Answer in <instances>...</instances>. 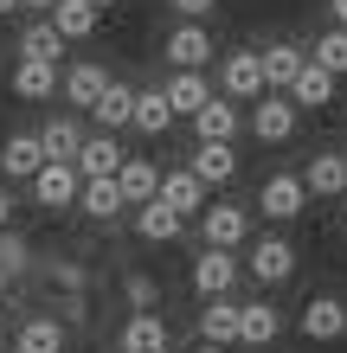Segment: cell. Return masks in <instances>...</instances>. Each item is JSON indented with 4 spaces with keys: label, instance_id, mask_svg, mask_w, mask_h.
Masks as SVG:
<instances>
[{
    "label": "cell",
    "instance_id": "33",
    "mask_svg": "<svg viewBox=\"0 0 347 353\" xmlns=\"http://www.w3.org/2000/svg\"><path fill=\"white\" fill-rule=\"evenodd\" d=\"M309 58H315V65H328L335 77H347V26H328V32L309 46Z\"/></svg>",
    "mask_w": 347,
    "mask_h": 353
},
{
    "label": "cell",
    "instance_id": "19",
    "mask_svg": "<svg viewBox=\"0 0 347 353\" xmlns=\"http://www.w3.org/2000/svg\"><path fill=\"white\" fill-rule=\"evenodd\" d=\"M193 129H199V141H232V135L244 129V116H238V103H232L226 90H219V97L206 103V110L193 116Z\"/></svg>",
    "mask_w": 347,
    "mask_h": 353
},
{
    "label": "cell",
    "instance_id": "25",
    "mask_svg": "<svg viewBox=\"0 0 347 353\" xmlns=\"http://www.w3.org/2000/svg\"><path fill=\"white\" fill-rule=\"evenodd\" d=\"M193 174L206 180V186H226L238 174V154H232V141H199L193 148Z\"/></svg>",
    "mask_w": 347,
    "mask_h": 353
},
{
    "label": "cell",
    "instance_id": "1",
    "mask_svg": "<svg viewBox=\"0 0 347 353\" xmlns=\"http://www.w3.org/2000/svg\"><path fill=\"white\" fill-rule=\"evenodd\" d=\"M84 199V174H77V161H46V168L32 174V205L39 212H65V205Z\"/></svg>",
    "mask_w": 347,
    "mask_h": 353
},
{
    "label": "cell",
    "instance_id": "38",
    "mask_svg": "<svg viewBox=\"0 0 347 353\" xmlns=\"http://www.w3.org/2000/svg\"><path fill=\"white\" fill-rule=\"evenodd\" d=\"M7 225H13V193L0 186V232H7Z\"/></svg>",
    "mask_w": 347,
    "mask_h": 353
},
{
    "label": "cell",
    "instance_id": "8",
    "mask_svg": "<svg viewBox=\"0 0 347 353\" xmlns=\"http://www.w3.org/2000/svg\"><path fill=\"white\" fill-rule=\"evenodd\" d=\"M199 232H206V244H219V251H238L244 238H251V219H244V205H206L199 212Z\"/></svg>",
    "mask_w": 347,
    "mask_h": 353
},
{
    "label": "cell",
    "instance_id": "46",
    "mask_svg": "<svg viewBox=\"0 0 347 353\" xmlns=\"http://www.w3.org/2000/svg\"><path fill=\"white\" fill-rule=\"evenodd\" d=\"M0 353H13V347H0Z\"/></svg>",
    "mask_w": 347,
    "mask_h": 353
},
{
    "label": "cell",
    "instance_id": "44",
    "mask_svg": "<svg viewBox=\"0 0 347 353\" xmlns=\"http://www.w3.org/2000/svg\"><path fill=\"white\" fill-rule=\"evenodd\" d=\"M341 238H347V205H341Z\"/></svg>",
    "mask_w": 347,
    "mask_h": 353
},
{
    "label": "cell",
    "instance_id": "45",
    "mask_svg": "<svg viewBox=\"0 0 347 353\" xmlns=\"http://www.w3.org/2000/svg\"><path fill=\"white\" fill-rule=\"evenodd\" d=\"M90 7H116V0H90Z\"/></svg>",
    "mask_w": 347,
    "mask_h": 353
},
{
    "label": "cell",
    "instance_id": "42",
    "mask_svg": "<svg viewBox=\"0 0 347 353\" xmlns=\"http://www.w3.org/2000/svg\"><path fill=\"white\" fill-rule=\"evenodd\" d=\"M7 13H19V0H0V19H7Z\"/></svg>",
    "mask_w": 347,
    "mask_h": 353
},
{
    "label": "cell",
    "instance_id": "40",
    "mask_svg": "<svg viewBox=\"0 0 347 353\" xmlns=\"http://www.w3.org/2000/svg\"><path fill=\"white\" fill-rule=\"evenodd\" d=\"M19 7H26V13H52L58 0H19Z\"/></svg>",
    "mask_w": 347,
    "mask_h": 353
},
{
    "label": "cell",
    "instance_id": "32",
    "mask_svg": "<svg viewBox=\"0 0 347 353\" xmlns=\"http://www.w3.org/2000/svg\"><path fill=\"white\" fill-rule=\"evenodd\" d=\"M168 122H174L168 90H135V129L141 135H168Z\"/></svg>",
    "mask_w": 347,
    "mask_h": 353
},
{
    "label": "cell",
    "instance_id": "17",
    "mask_svg": "<svg viewBox=\"0 0 347 353\" xmlns=\"http://www.w3.org/2000/svg\"><path fill=\"white\" fill-rule=\"evenodd\" d=\"M122 161H129V154H122V148H116V135L103 129V135H90V141H84V154H77V174H84V180H116V174H122Z\"/></svg>",
    "mask_w": 347,
    "mask_h": 353
},
{
    "label": "cell",
    "instance_id": "23",
    "mask_svg": "<svg viewBox=\"0 0 347 353\" xmlns=\"http://www.w3.org/2000/svg\"><path fill=\"white\" fill-rule=\"evenodd\" d=\"M290 97H296V110H328V103H335V71L309 58V65H302V77L290 84Z\"/></svg>",
    "mask_w": 347,
    "mask_h": 353
},
{
    "label": "cell",
    "instance_id": "30",
    "mask_svg": "<svg viewBox=\"0 0 347 353\" xmlns=\"http://www.w3.org/2000/svg\"><path fill=\"white\" fill-rule=\"evenodd\" d=\"M122 205H129V199H122V186H116V180H84V199H77V212H84V219L103 225V219L122 212Z\"/></svg>",
    "mask_w": 347,
    "mask_h": 353
},
{
    "label": "cell",
    "instance_id": "37",
    "mask_svg": "<svg viewBox=\"0 0 347 353\" xmlns=\"http://www.w3.org/2000/svg\"><path fill=\"white\" fill-rule=\"evenodd\" d=\"M168 7H174L180 19H206V13L219 7V0H168Z\"/></svg>",
    "mask_w": 347,
    "mask_h": 353
},
{
    "label": "cell",
    "instance_id": "5",
    "mask_svg": "<svg viewBox=\"0 0 347 353\" xmlns=\"http://www.w3.org/2000/svg\"><path fill=\"white\" fill-rule=\"evenodd\" d=\"M232 283H238V257H232V251H219V244H206V251L193 257V289H199V302L232 296Z\"/></svg>",
    "mask_w": 347,
    "mask_h": 353
},
{
    "label": "cell",
    "instance_id": "22",
    "mask_svg": "<svg viewBox=\"0 0 347 353\" xmlns=\"http://www.w3.org/2000/svg\"><path fill=\"white\" fill-rule=\"evenodd\" d=\"M46 141H39V135H7V148H0V168H7L13 180H32L39 168H46Z\"/></svg>",
    "mask_w": 347,
    "mask_h": 353
},
{
    "label": "cell",
    "instance_id": "28",
    "mask_svg": "<svg viewBox=\"0 0 347 353\" xmlns=\"http://www.w3.org/2000/svg\"><path fill=\"white\" fill-rule=\"evenodd\" d=\"M65 46H71V39L58 32L52 19H32V26L19 32V58H52V65H58V58H65Z\"/></svg>",
    "mask_w": 347,
    "mask_h": 353
},
{
    "label": "cell",
    "instance_id": "39",
    "mask_svg": "<svg viewBox=\"0 0 347 353\" xmlns=\"http://www.w3.org/2000/svg\"><path fill=\"white\" fill-rule=\"evenodd\" d=\"M328 19H335V26H347V0H328Z\"/></svg>",
    "mask_w": 347,
    "mask_h": 353
},
{
    "label": "cell",
    "instance_id": "34",
    "mask_svg": "<svg viewBox=\"0 0 347 353\" xmlns=\"http://www.w3.org/2000/svg\"><path fill=\"white\" fill-rule=\"evenodd\" d=\"M26 263H32V244L7 225V232H0V270H7V276H26Z\"/></svg>",
    "mask_w": 347,
    "mask_h": 353
},
{
    "label": "cell",
    "instance_id": "9",
    "mask_svg": "<svg viewBox=\"0 0 347 353\" xmlns=\"http://www.w3.org/2000/svg\"><path fill=\"white\" fill-rule=\"evenodd\" d=\"M13 97H26V103L65 97V77H58L52 58H19V65H13Z\"/></svg>",
    "mask_w": 347,
    "mask_h": 353
},
{
    "label": "cell",
    "instance_id": "7",
    "mask_svg": "<svg viewBox=\"0 0 347 353\" xmlns=\"http://www.w3.org/2000/svg\"><path fill=\"white\" fill-rule=\"evenodd\" d=\"M251 276H257L264 289L290 283V276H296V244H290V238H257V244H251Z\"/></svg>",
    "mask_w": 347,
    "mask_h": 353
},
{
    "label": "cell",
    "instance_id": "4",
    "mask_svg": "<svg viewBox=\"0 0 347 353\" xmlns=\"http://www.w3.org/2000/svg\"><path fill=\"white\" fill-rule=\"evenodd\" d=\"M296 116H302L296 97H290V90H270V97L251 103V135L264 141V148H283V141L296 135Z\"/></svg>",
    "mask_w": 347,
    "mask_h": 353
},
{
    "label": "cell",
    "instance_id": "13",
    "mask_svg": "<svg viewBox=\"0 0 347 353\" xmlns=\"http://www.w3.org/2000/svg\"><path fill=\"white\" fill-rule=\"evenodd\" d=\"M238 327H244V302L219 296V302H206V308H199V341L232 347V341H238Z\"/></svg>",
    "mask_w": 347,
    "mask_h": 353
},
{
    "label": "cell",
    "instance_id": "10",
    "mask_svg": "<svg viewBox=\"0 0 347 353\" xmlns=\"http://www.w3.org/2000/svg\"><path fill=\"white\" fill-rule=\"evenodd\" d=\"M302 334L309 341H347V302L341 296H315V302H302Z\"/></svg>",
    "mask_w": 347,
    "mask_h": 353
},
{
    "label": "cell",
    "instance_id": "14",
    "mask_svg": "<svg viewBox=\"0 0 347 353\" xmlns=\"http://www.w3.org/2000/svg\"><path fill=\"white\" fill-rule=\"evenodd\" d=\"M110 84H116V77H110L103 65H90V58H84V65H71V71H65V103H71V110H97Z\"/></svg>",
    "mask_w": 347,
    "mask_h": 353
},
{
    "label": "cell",
    "instance_id": "43",
    "mask_svg": "<svg viewBox=\"0 0 347 353\" xmlns=\"http://www.w3.org/2000/svg\"><path fill=\"white\" fill-rule=\"evenodd\" d=\"M199 353H226V347H212V341H206V347H199Z\"/></svg>",
    "mask_w": 347,
    "mask_h": 353
},
{
    "label": "cell",
    "instance_id": "27",
    "mask_svg": "<svg viewBox=\"0 0 347 353\" xmlns=\"http://www.w3.org/2000/svg\"><path fill=\"white\" fill-rule=\"evenodd\" d=\"M39 141H46V154H52V161H77V154H84V141H90V135L77 129L71 116H52L46 129H39Z\"/></svg>",
    "mask_w": 347,
    "mask_h": 353
},
{
    "label": "cell",
    "instance_id": "6",
    "mask_svg": "<svg viewBox=\"0 0 347 353\" xmlns=\"http://www.w3.org/2000/svg\"><path fill=\"white\" fill-rule=\"evenodd\" d=\"M161 52H168V65H174V71H199L219 46H212L206 19H187V26H174V32H168V46H161Z\"/></svg>",
    "mask_w": 347,
    "mask_h": 353
},
{
    "label": "cell",
    "instance_id": "21",
    "mask_svg": "<svg viewBox=\"0 0 347 353\" xmlns=\"http://www.w3.org/2000/svg\"><path fill=\"white\" fill-rule=\"evenodd\" d=\"M46 19H52V26L71 39V46H84V39L97 32V19H103V7H90V0H58V7H52Z\"/></svg>",
    "mask_w": 347,
    "mask_h": 353
},
{
    "label": "cell",
    "instance_id": "2",
    "mask_svg": "<svg viewBox=\"0 0 347 353\" xmlns=\"http://www.w3.org/2000/svg\"><path fill=\"white\" fill-rule=\"evenodd\" d=\"M219 90H226L232 103H257V97H270L264 52H226V65H219Z\"/></svg>",
    "mask_w": 347,
    "mask_h": 353
},
{
    "label": "cell",
    "instance_id": "12",
    "mask_svg": "<svg viewBox=\"0 0 347 353\" xmlns=\"http://www.w3.org/2000/svg\"><path fill=\"white\" fill-rule=\"evenodd\" d=\"M116 353H168V321H161L155 308H135L129 327L116 334Z\"/></svg>",
    "mask_w": 347,
    "mask_h": 353
},
{
    "label": "cell",
    "instance_id": "41",
    "mask_svg": "<svg viewBox=\"0 0 347 353\" xmlns=\"http://www.w3.org/2000/svg\"><path fill=\"white\" fill-rule=\"evenodd\" d=\"M7 289H13V276H7V270H0V302H7Z\"/></svg>",
    "mask_w": 347,
    "mask_h": 353
},
{
    "label": "cell",
    "instance_id": "24",
    "mask_svg": "<svg viewBox=\"0 0 347 353\" xmlns=\"http://www.w3.org/2000/svg\"><path fill=\"white\" fill-rule=\"evenodd\" d=\"M13 353H65V321H52V315H32V321H19Z\"/></svg>",
    "mask_w": 347,
    "mask_h": 353
},
{
    "label": "cell",
    "instance_id": "35",
    "mask_svg": "<svg viewBox=\"0 0 347 353\" xmlns=\"http://www.w3.org/2000/svg\"><path fill=\"white\" fill-rule=\"evenodd\" d=\"M52 283L65 289V296H84V283H90V276H84V263H71V257H58V263H52Z\"/></svg>",
    "mask_w": 347,
    "mask_h": 353
},
{
    "label": "cell",
    "instance_id": "11",
    "mask_svg": "<svg viewBox=\"0 0 347 353\" xmlns=\"http://www.w3.org/2000/svg\"><path fill=\"white\" fill-rule=\"evenodd\" d=\"M302 180H309V199H341V193H347V154H341V148L309 154Z\"/></svg>",
    "mask_w": 347,
    "mask_h": 353
},
{
    "label": "cell",
    "instance_id": "20",
    "mask_svg": "<svg viewBox=\"0 0 347 353\" xmlns=\"http://www.w3.org/2000/svg\"><path fill=\"white\" fill-rule=\"evenodd\" d=\"M116 186H122V199H129V205H148V199H161V168H155V161H141V154H129V161H122V174H116Z\"/></svg>",
    "mask_w": 347,
    "mask_h": 353
},
{
    "label": "cell",
    "instance_id": "16",
    "mask_svg": "<svg viewBox=\"0 0 347 353\" xmlns=\"http://www.w3.org/2000/svg\"><path fill=\"white\" fill-rule=\"evenodd\" d=\"M161 90H168L174 116H199V110H206V103L219 97V90L206 84V71H174V77H168V84H161Z\"/></svg>",
    "mask_w": 347,
    "mask_h": 353
},
{
    "label": "cell",
    "instance_id": "31",
    "mask_svg": "<svg viewBox=\"0 0 347 353\" xmlns=\"http://www.w3.org/2000/svg\"><path fill=\"white\" fill-rule=\"evenodd\" d=\"M90 116L103 122L110 135H116V129H135V90H129V84H110V90H103V103H97Z\"/></svg>",
    "mask_w": 347,
    "mask_h": 353
},
{
    "label": "cell",
    "instance_id": "3",
    "mask_svg": "<svg viewBox=\"0 0 347 353\" xmlns=\"http://www.w3.org/2000/svg\"><path fill=\"white\" fill-rule=\"evenodd\" d=\"M257 212L270 219V225L302 219V212H309V180H302V174H270V180L257 186Z\"/></svg>",
    "mask_w": 347,
    "mask_h": 353
},
{
    "label": "cell",
    "instance_id": "36",
    "mask_svg": "<svg viewBox=\"0 0 347 353\" xmlns=\"http://www.w3.org/2000/svg\"><path fill=\"white\" fill-rule=\"evenodd\" d=\"M122 296H129V308H155L161 289H155V276H129V283H122Z\"/></svg>",
    "mask_w": 347,
    "mask_h": 353
},
{
    "label": "cell",
    "instance_id": "29",
    "mask_svg": "<svg viewBox=\"0 0 347 353\" xmlns=\"http://www.w3.org/2000/svg\"><path fill=\"white\" fill-rule=\"evenodd\" d=\"M283 334V315H277V308L270 302H244V327H238V341L244 347H270Z\"/></svg>",
    "mask_w": 347,
    "mask_h": 353
},
{
    "label": "cell",
    "instance_id": "26",
    "mask_svg": "<svg viewBox=\"0 0 347 353\" xmlns=\"http://www.w3.org/2000/svg\"><path fill=\"white\" fill-rule=\"evenodd\" d=\"M302 65H309V52H302V46H290V39H277V46L264 52V71H270V90H290L296 77H302Z\"/></svg>",
    "mask_w": 347,
    "mask_h": 353
},
{
    "label": "cell",
    "instance_id": "15",
    "mask_svg": "<svg viewBox=\"0 0 347 353\" xmlns=\"http://www.w3.org/2000/svg\"><path fill=\"white\" fill-rule=\"evenodd\" d=\"M135 232L148 244H174L180 232H187V212H174L168 199H148V205H135Z\"/></svg>",
    "mask_w": 347,
    "mask_h": 353
},
{
    "label": "cell",
    "instance_id": "18",
    "mask_svg": "<svg viewBox=\"0 0 347 353\" xmlns=\"http://www.w3.org/2000/svg\"><path fill=\"white\" fill-rule=\"evenodd\" d=\"M161 199L174 205V212H206V180H199L193 168H174V174H161Z\"/></svg>",
    "mask_w": 347,
    "mask_h": 353
}]
</instances>
